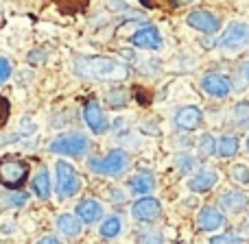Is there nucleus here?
<instances>
[{
	"instance_id": "nucleus-29",
	"label": "nucleus",
	"mask_w": 249,
	"mask_h": 244,
	"mask_svg": "<svg viewBox=\"0 0 249 244\" xmlns=\"http://www.w3.org/2000/svg\"><path fill=\"white\" fill-rule=\"evenodd\" d=\"M9 114H11V107H9V100L0 96V127H4V122L9 120Z\"/></svg>"
},
{
	"instance_id": "nucleus-3",
	"label": "nucleus",
	"mask_w": 249,
	"mask_h": 244,
	"mask_svg": "<svg viewBox=\"0 0 249 244\" xmlns=\"http://www.w3.org/2000/svg\"><path fill=\"white\" fill-rule=\"evenodd\" d=\"M48 150L61 157H81L90 150V140L83 133H64V135L55 137L48 146Z\"/></svg>"
},
{
	"instance_id": "nucleus-14",
	"label": "nucleus",
	"mask_w": 249,
	"mask_h": 244,
	"mask_svg": "<svg viewBox=\"0 0 249 244\" xmlns=\"http://www.w3.org/2000/svg\"><path fill=\"white\" fill-rule=\"evenodd\" d=\"M197 227L201 231H219L221 227H225V216L216 207L206 205L201 207V211L197 216Z\"/></svg>"
},
{
	"instance_id": "nucleus-9",
	"label": "nucleus",
	"mask_w": 249,
	"mask_h": 244,
	"mask_svg": "<svg viewBox=\"0 0 249 244\" xmlns=\"http://www.w3.org/2000/svg\"><path fill=\"white\" fill-rule=\"evenodd\" d=\"M131 216L140 223H155L162 216V205L153 196H142L131 205Z\"/></svg>"
},
{
	"instance_id": "nucleus-23",
	"label": "nucleus",
	"mask_w": 249,
	"mask_h": 244,
	"mask_svg": "<svg viewBox=\"0 0 249 244\" xmlns=\"http://www.w3.org/2000/svg\"><path fill=\"white\" fill-rule=\"evenodd\" d=\"M107 105H109V107H114V109L124 107V105H127V92H124L123 87H116V90H112L107 94Z\"/></svg>"
},
{
	"instance_id": "nucleus-19",
	"label": "nucleus",
	"mask_w": 249,
	"mask_h": 244,
	"mask_svg": "<svg viewBox=\"0 0 249 244\" xmlns=\"http://www.w3.org/2000/svg\"><path fill=\"white\" fill-rule=\"evenodd\" d=\"M33 192H35V196L42 198V201L51 198V175H48L46 168H42V170L33 177Z\"/></svg>"
},
{
	"instance_id": "nucleus-34",
	"label": "nucleus",
	"mask_w": 249,
	"mask_h": 244,
	"mask_svg": "<svg viewBox=\"0 0 249 244\" xmlns=\"http://www.w3.org/2000/svg\"><path fill=\"white\" fill-rule=\"evenodd\" d=\"M243 77H245V81H249V61L243 65Z\"/></svg>"
},
{
	"instance_id": "nucleus-4",
	"label": "nucleus",
	"mask_w": 249,
	"mask_h": 244,
	"mask_svg": "<svg viewBox=\"0 0 249 244\" xmlns=\"http://www.w3.org/2000/svg\"><path fill=\"white\" fill-rule=\"evenodd\" d=\"M92 172L96 175H103V177H118L127 170L129 166V155L124 150H109L105 157H99V159H90L88 162Z\"/></svg>"
},
{
	"instance_id": "nucleus-16",
	"label": "nucleus",
	"mask_w": 249,
	"mask_h": 244,
	"mask_svg": "<svg viewBox=\"0 0 249 244\" xmlns=\"http://www.w3.org/2000/svg\"><path fill=\"white\" fill-rule=\"evenodd\" d=\"M155 188V177L151 172H138L129 179V190L138 196H146L149 192H153Z\"/></svg>"
},
{
	"instance_id": "nucleus-8",
	"label": "nucleus",
	"mask_w": 249,
	"mask_h": 244,
	"mask_svg": "<svg viewBox=\"0 0 249 244\" xmlns=\"http://www.w3.org/2000/svg\"><path fill=\"white\" fill-rule=\"evenodd\" d=\"M83 120H86L88 129H90L94 135H103V133H107V129H109L107 116H105V112H103L99 100H88L86 103V107H83Z\"/></svg>"
},
{
	"instance_id": "nucleus-32",
	"label": "nucleus",
	"mask_w": 249,
	"mask_h": 244,
	"mask_svg": "<svg viewBox=\"0 0 249 244\" xmlns=\"http://www.w3.org/2000/svg\"><path fill=\"white\" fill-rule=\"evenodd\" d=\"M236 240H234V238H230V236H214L210 240V244H234Z\"/></svg>"
},
{
	"instance_id": "nucleus-31",
	"label": "nucleus",
	"mask_w": 249,
	"mask_h": 244,
	"mask_svg": "<svg viewBox=\"0 0 249 244\" xmlns=\"http://www.w3.org/2000/svg\"><path fill=\"white\" fill-rule=\"evenodd\" d=\"M9 203H11L13 207L24 205V203H26V194H13V196H9Z\"/></svg>"
},
{
	"instance_id": "nucleus-18",
	"label": "nucleus",
	"mask_w": 249,
	"mask_h": 244,
	"mask_svg": "<svg viewBox=\"0 0 249 244\" xmlns=\"http://www.w3.org/2000/svg\"><path fill=\"white\" fill-rule=\"evenodd\" d=\"M219 205L225 211H230V214H238V211H243L249 205V196L245 192H228L221 196Z\"/></svg>"
},
{
	"instance_id": "nucleus-13",
	"label": "nucleus",
	"mask_w": 249,
	"mask_h": 244,
	"mask_svg": "<svg viewBox=\"0 0 249 244\" xmlns=\"http://www.w3.org/2000/svg\"><path fill=\"white\" fill-rule=\"evenodd\" d=\"M216 183H219V172L212 170V168H203V170H199L197 175H193L188 179V190L195 194H206Z\"/></svg>"
},
{
	"instance_id": "nucleus-1",
	"label": "nucleus",
	"mask_w": 249,
	"mask_h": 244,
	"mask_svg": "<svg viewBox=\"0 0 249 244\" xmlns=\"http://www.w3.org/2000/svg\"><path fill=\"white\" fill-rule=\"evenodd\" d=\"M72 70L77 77L92 79V81H123L127 79V65L116 59L101 55H79L72 61Z\"/></svg>"
},
{
	"instance_id": "nucleus-22",
	"label": "nucleus",
	"mask_w": 249,
	"mask_h": 244,
	"mask_svg": "<svg viewBox=\"0 0 249 244\" xmlns=\"http://www.w3.org/2000/svg\"><path fill=\"white\" fill-rule=\"evenodd\" d=\"M216 146H219V140H214L212 133H203L199 137V153L206 155V157H212L216 153Z\"/></svg>"
},
{
	"instance_id": "nucleus-11",
	"label": "nucleus",
	"mask_w": 249,
	"mask_h": 244,
	"mask_svg": "<svg viewBox=\"0 0 249 244\" xmlns=\"http://www.w3.org/2000/svg\"><path fill=\"white\" fill-rule=\"evenodd\" d=\"M201 90L206 92L208 96H212V98H225V96H230V92H232V81H230V77H225V74L210 72L201 79Z\"/></svg>"
},
{
	"instance_id": "nucleus-24",
	"label": "nucleus",
	"mask_w": 249,
	"mask_h": 244,
	"mask_svg": "<svg viewBox=\"0 0 249 244\" xmlns=\"http://www.w3.org/2000/svg\"><path fill=\"white\" fill-rule=\"evenodd\" d=\"M175 166H177V170H179L181 175H188L190 170H195L197 162H195L193 155H179V157L175 159Z\"/></svg>"
},
{
	"instance_id": "nucleus-17",
	"label": "nucleus",
	"mask_w": 249,
	"mask_h": 244,
	"mask_svg": "<svg viewBox=\"0 0 249 244\" xmlns=\"http://www.w3.org/2000/svg\"><path fill=\"white\" fill-rule=\"evenodd\" d=\"M55 225L66 238H77L83 229V223L79 220V216H74V214H59Z\"/></svg>"
},
{
	"instance_id": "nucleus-36",
	"label": "nucleus",
	"mask_w": 249,
	"mask_h": 244,
	"mask_svg": "<svg viewBox=\"0 0 249 244\" xmlns=\"http://www.w3.org/2000/svg\"><path fill=\"white\" fill-rule=\"evenodd\" d=\"M245 146H247V153H249V135H247V142H245Z\"/></svg>"
},
{
	"instance_id": "nucleus-30",
	"label": "nucleus",
	"mask_w": 249,
	"mask_h": 244,
	"mask_svg": "<svg viewBox=\"0 0 249 244\" xmlns=\"http://www.w3.org/2000/svg\"><path fill=\"white\" fill-rule=\"evenodd\" d=\"M44 59H46V52L44 50H33L29 55V64H42Z\"/></svg>"
},
{
	"instance_id": "nucleus-5",
	"label": "nucleus",
	"mask_w": 249,
	"mask_h": 244,
	"mask_svg": "<svg viewBox=\"0 0 249 244\" xmlns=\"http://www.w3.org/2000/svg\"><path fill=\"white\" fill-rule=\"evenodd\" d=\"M55 172H57V198L66 201V198H72L74 194L81 190V181L79 175L74 170V166H70L68 162L59 159L55 163Z\"/></svg>"
},
{
	"instance_id": "nucleus-15",
	"label": "nucleus",
	"mask_w": 249,
	"mask_h": 244,
	"mask_svg": "<svg viewBox=\"0 0 249 244\" xmlns=\"http://www.w3.org/2000/svg\"><path fill=\"white\" fill-rule=\"evenodd\" d=\"M74 211H77L79 220H81L83 225H94V223H99V220L103 218L105 210H103V205H101L99 201H94V198H83Z\"/></svg>"
},
{
	"instance_id": "nucleus-27",
	"label": "nucleus",
	"mask_w": 249,
	"mask_h": 244,
	"mask_svg": "<svg viewBox=\"0 0 249 244\" xmlns=\"http://www.w3.org/2000/svg\"><path fill=\"white\" fill-rule=\"evenodd\" d=\"M140 244H164V238L158 231H149L140 238Z\"/></svg>"
},
{
	"instance_id": "nucleus-20",
	"label": "nucleus",
	"mask_w": 249,
	"mask_h": 244,
	"mask_svg": "<svg viewBox=\"0 0 249 244\" xmlns=\"http://www.w3.org/2000/svg\"><path fill=\"white\" fill-rule=\"evenodd\" d=\"M99 233H101V238H105V240L118 238L123 233V218L121 216H109V218H105L99 227Z\"/></svg>"
},
{
	"instance_id": "nucleus-6",
	"label": "nucleus",
	"mask_w": 249,
	"mask_h": 244,
	"mask_svg": "<svg viewBox=\"0 0 249 244\" xmlns=\"http://www.w3.org/2000/svg\"><path fill=\"white\" fill-rule=\"evenodd\" d=\"M219 46L230 52L247 48L249 46V24H245V22H232L223 31V35L219 37Z\"/></svg>"
},
{
	"instance_id": "nucleus-35",
	"label": "nucleus",
	"mask_w": 249,
	"mask_h": 244,
	"mask_svg": "<svg viewBox=\"0 0 249 244\" xmlns=\"http://www.w3.org/2000/svg\"><path fill=\"white\" fill-rule=\"evenodd\" d=\"M190 2H195V0H177V4H190Z\"/></svg>"
},
{
	"instance_id": "nucleus-21",
	"label": "nucleus",
	"mask_w": 249,
	"mask_h": 244,
	"mask_svg": "<svg viewBox=\"0 0 249 244\" xmlns=\"http://www.w3.org/2000/svg\"><path fill=\"white\" fill-rule=\"evenodd\" d=\"M238 153V137L236 135H223L216 146V155L221 159H230Z\"/></svg>"
},
{
	"instance_id": "nucleus-28",
	"label": "nucleus",
	"mask_w": 249,
	"mask_h": 244,
	"mask_svg": "<svg viewBox=\"0 0 249 244\" xmlns=\"http://www.w3.org/2000/svg\"><path fill=\"white\" fill-rule=\"evenodd\" d=\"M11 64H9L7 57H0V83H4L9 77H11Z\"/></svg>"
},
{
	"instance_id": "nucleus-26",
	"label": "nucleus",
	"mask_w": 249,
	"mask_h": 244,
	"mask_svg": "<svg viewBox=\"0 0 249 244\" xmlns=\"http://www.w3.org/2000/svg\"><path fill=\"white\" fill-rule=\"evenodd\" d=\"M234 118L241 124L249 122V103H238L236 107H234Z\"/></svg>"
},
{
	"instance_id": "nucleus-25",
	"label": "nucleus",
	"mask_w": 249,
	"mask_h": 244,
	"mask_svg": "<svg viewBox=\"0 0 249 244\" xmlns=\"http://www.w3.org/2000/svg\"><path fill=\"white\" fill-rule=\"evenodd\" d=\"M232 179L238 181V183L247 185L249 183V168L243 166V163H236V166L232 168Z\"/></svg>"
},
{
	"instance_id": "nucleus-7",
	"label": "nucleus",
	"mask_w": 249,
	"mask_h": 244,
	"mask_svg": "<svg viewBox=\"0 0 249 244\" xmlns=\"http://www.w3.org/2000/svg\"><path fill=\"white\" fill-rule=\"evenodd\" d=\"M186 24H188L190 29L199 31V33H206V35H214V33H219V29H221V20L212 11H206V9L190 11L188 16H186Z\"/></svg>"
},
{
	"instance_id": "nucleus-33",
	"label": "nucleus",
	"mask_w": 249,
	"mask_h": 244,
	"mask_svg": "<svg viewBox=\"0 0 249 244\" xmlns=\"http://www.w3.org/2000/svg\"><path fill=\"white\" fill-rule=\"evenodd\" d=\"M37 244H61L59 238H55V236H42L37 240Z\"/></svg>"
},
{
	"instance_id": "nucleus-12",
	"label": "nucleus",
	"mask_w": 249,
	"mask_h": 244,
	"mask_svg": "<svg viewBox=\"0 0 249 244\" xmlns=\"http://www.w3.org/2000/svg\"><path fill=\"white\" fill-rule=\"evenodd\" d=\"M175 127L179 131H195L203 124V112L195 105H186V107L177 109L175 112V118H173Z\"/></svg>"
},
{
	"instance_id": "nucleus-10",
	"label": "nucleus",
	"mask_w": 249,
	"mask_h": 244,
	"mask_svg": "<svg viewBox=\"0 0 249 244\" xmlns=\"http://www.w3.org/2000/svg\"><path fill=\"white\" fill-rule=\"evenodd\" d=\"M129 42H131V46L140 48V50H160L162 44H164L160 31L155 29V26H151V24L133 31L131 37H129Z\"/></svg>"
},
{
	"instance_id": "nucleus-2",
	"label": "nucleus",
	"mask_w": 249,
	"mask_h": 244,
	"mask_svg": "<svg viewBox=\"0 0 249 244\" xmlns=\"http://www.w3.org/2000/svg\"><path fill=\"white\" fill-rule=\"evenodd\" d=\"M29 179V163L20 157L4 155L0 157V185L9 190H20Z\"/></svg>"
}]
</instances>
